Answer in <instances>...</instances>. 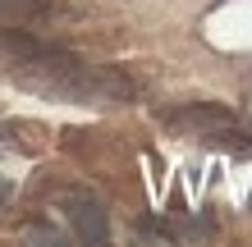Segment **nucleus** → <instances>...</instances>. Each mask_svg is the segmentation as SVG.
Segmentation results:
<instances>
[{
  "instance_id": "nucleus-2",
  "label": "nucleus",
  "mask_w": 252,
  "mask_h": 247,
  "mask_svg": "<svg viewBox=\"0 0 252 247\" xmlns=\"http://www.w3.org/2000/svg\"><path fill=\"white\" fill-rule=\"evenodd\" d=\"M55 211L69 220V229L83 243H101L110 234V211H106V201H101L92 188H64V192L55 197Z\"/></svg>"
},
{
  "instance_id": "nucleus-3",
  "label": "nucleus",
  "mask_w": 252,
  "mask_h": 247,
  "mask_svg": "<svg viewBox=\"0 0 252 247\" xmlns=\"http://www.w3.org/2000/svg\"><path fill=\"white\" fill-rule=\"evenodd\" d=\"M160 124L174 128V133H184V137H220V133H234V128H239L234 110L216 106V101H184V106L160 114Z\"/></svg>"
},
{
  "instance_id": "nucleus-1",
  "label": "nucleus",
  "mask_w": 252,
  "mask_h": 247,
  "mask_svg": "<svg viewBox=\"0 0 252 247\" xmlns=\"http://www.w3.org/2000/svg\"><path fill=\"white\" fill-rule=\"evenodd\" d=\"M0 74L9 82H19L23 92L51 96V101H69V106H128L138 96V82L120 74L115 64H92L69 55L64 46L51 41H32L19 60L0 64Z\"/></svg>"
}]
</instances>
